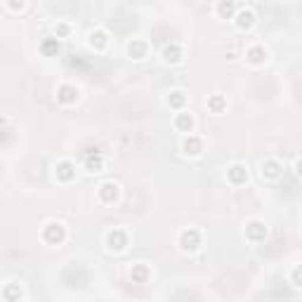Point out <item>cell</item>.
<instances>
[{
    "label": "cell",
    "mask_w": 302,
    "mask_h": 302,
    "mask_svg": "<svg viewBox=\"0 0 302 302\" xmlns=\"http://www.w3.org/2000/svg\"><path fill=\"white\" fill-rule=\"evenodd\" d=\"M41 50L45 55H57V52H59V41H57V38H48V41H43Z\"/></svg>",
    "instance_id": "cell-19"
},
{
    "label": "cell",
    "mask_w": 302,
    "mask_h": 302,
    "mask_svg": "<svg viewBox=\"0 0 302 302\" xmlns=\"http://www.w3.org/2000/svg\"><path fill=\"white\" fill-rule=\"evenodd\" d=\"M201 232L199 229H184V232L179 234V246L184 248V250H196V248H201Z\"/></svg>",
    "instance_id": "cell-1"
},
{
    "label": "cell",
    "mask_w": 302,
    "mask_h": 302,
    "mask_svg": "<svg viewBox=\"0 0 302 302\" xmlns=\"http://www.w3.org/2000/svg\"><path fill=\"white\" fill-rule=\"evenodd\" d=\"M281 175V163L279 161H274V158H269V161H265L262 163V177H269V179H274Z\"/></svg>",
    "instance_id": "cell-11"
},
{
    "label": "cell",
    "mask_w": 302,
    "mask_h": 302,
    "mask_svg": "<svg viewBox=\"0 0 302 302\" xmlns=\"http://www.w3.org/2000/svg\"><path fill=\"white\" fill-rule=\"evenodd\" d=\"M97 196H99L102 203H114V201L118 199V184L116 182H104V184L99 186Z\"/></svg>",
    "instance_id": "cell-8"
},
{
    "label": "cell",
    "mask_w": 302,
    "mask_h": 302,
    "mask_svg": "<svg viewBox=\"0 0 302 302\" xmlns=\"http://www.w3.org/2000/svg\"><path fill=\"white\" fill-rule=\"evenodd\" d=\"M10 7H12V10H24V3H19V5H17V3H10Z\"/></svg>",
    "instance_id": "cell-25"
},
{
    "label": "cell",
    "mask_w": 302,
    "mask_h": 302,
    "mask_svg": "<svg viewBox=\"0 0 302 302\" xmlns=\"http://www.w3.org/2000/svg\"><path fill=\"white\" fill-rule=\"evenodd\" d=\"M106 243H109L111 250L121 253V250L128 248V234H125L123 229H114V232H109V236H106Z\"/></svg>",
    "instance_id": "cell-4"
},
{
    "label": "cell",
    "mask_w": 302,
    "mask_h": 302,
    "mask_svg": "<svg viewBox=\"0 0 302 302\" xmlns=\"http://www.w3.org/2000/svg\"><path fill=\"white\" fill-rule=\"evenodd\" d=\"M226 179L232 182V184H243L248 179V168L243 163H234L226 168Z\"/></svg>",
    "instance_id": "cell-5"
},
{
    "label": "cell",
    "mask_w": 302,
    "mask_h": 302,
    "mask_svg": "<svg viewBox=\"0 0 302 302\" xmlns=\"http://www.w3.org/2000/svg\"><path fill=\"white\" fill-rule=\"evenodd\" d=\"M293 286H300V267L293 269Z\"/></svg>",
    "instance_id": "cell-23"
},
{
    "label": "cell",
    "mask_w": 302,
    "mask_h": 302,
    "mask_svg": "<svg viewBox=\"0 0 302 302\" xmlns=\"http://www.w3.org/2000/svg\"><path fill=\"white\" fill-rule=\"evenodd\" d=\"M73 175H76V165L71 163V161H62V163H57V177H59V179L69 182Z\"/></svg>",
    "instance_id": "cell-14"
},
{
    "label": "cell",
    "mask_w": 302,
    "mask_h": 302,
    "mask_svg": "<svg viewBox=\"0 0 302 302\" xmlns=\"http://www.w3.org/2000/svg\"><path fill=\"white\" fill-rule=\"evenodd\" d=\"M175 125H177V130L189 132V135H192L194 116H192V114H186V111H182V114H177V118H175Z\"/></svg>",
    "instance_id": "cell-13"
},
{
    "label": "cell",
    "mask_w": 302,
    "mask_h": 302,
    "mask_svg": "<svg viewBox=\"0 0 302 302\" xmlns=\"http://www.w3.org/2000/svg\"><path fill=\"white\" fill-rule=\"evenodd\" d=\"M43 239L48 241V243H62V241L66 239V229H64V224H59V222H50V224L43 229Z\"/></svg>",
    "instance_id": "cell-2"
},
{
    "label": "cell",
    "mask_w": 302,
    "mask_h": 302,
    "mask_svg": "<svg viewBox=\"0 0 302 302\" xmlns=\"http://www.w3.org/2000/svg\"><path fill=\"white\" fill-rule=\"evenodd\" d=\"M208 106H210L215 114H222V111H224V106H226V102H224V97H222V95H215V97H210V99H208Z\"/></svg>",
    "instance_id": "cell-20"
},
{
    "label": "cell",
    "mask_w": 302,
    "mask_h": 302,
    "mask_svg": "<svg viewBox=\"0 0 302 302\" xmlns=\"http://www.w3.org/2000/svg\"><path fill=\"white\" fill-rule=\"evenodd\" d=\"M236 10H239V7L234 5V3H220V5H217V12H220L222 17H226V19H232Z\"/></svg>",
    "instance_id": "cell-21"
},
{
    "label": "cell",
    "mask_w": 302,
    "mask_h": 302,
    "mask_svg": "<svg viewBox=\"0 0 302 302\" xmlns=\"http://www.w3.org/2000/svg\"><path fill=\"white\" fill-rule=\"evenodd\" d=\"M253 24H255V12L250 7H241L236 12V26L241 31H248V28H253Z\"/></svg>",
    "instance_id": "cell-7"
},
{
    "label": "cell",
    "mask_w": 302,
    "mask_h": 302,
    "mask_svg": "<svg viewBox=\"0 0 302 302\" xmlns=\"http://www.w3.org/2000/svg\"><path fill=\"white\" fill-rule=\"evenodd\" d=\"M132 279H137L139 283H144V281H146V267H137V269H132Z\"/></svg>",
    "instance_id": "cell-22"
},
{
    "label": "cell",
    "mask_w": 302,
    "mask_h": 302,
    "mask_svg": "<svg viewBox=\"0 0 302 302\" xmlns=\"http://www.w3.org/2000/svg\"><path fill=\"white\" fill-rule=\"evenodd\" d=\"M128 52H130L135 59H144V55H146V45H144V41H132L130 45H128Z\"/></svg>",
    "instance_id": "cell-15"
},
{
    "label": "cell",
    "mask_w": 302,
    "mask_h": 302,
    "mask_svg": "<svg viewBox=\"0 0 302 302\" xmlns=\"http://www.w3.org/2000/svg\"><path fill=\"white\" fill-rule=\"evenodd\" d=\"M246 57H248V62L257 66V64H265V62H267V50L262 48V45H253V48L248 50Z\"/></svg>",
    "instance_id": "cell-12"
},
{
    "label": "cell",
    "mask_w": 302,
    "mask_h": 302,
    "mask_svg": "<svg viewBox=\"0 0 302 302\" xmlns=\"http://www.w3.org/2000/svg\"><path fill=\"white\" fill-rule=\"evenodd\" d=\"M182 45H177V43H172V45H165L163 48V59L168 64H179L182 62Z\"/></svg>",
    "instance_id": "cell-10"
},
{
    "label": "cell",
    "mask_w": 302,
    "mask_h": 302,
    "mask_svg": "<svg viewBox=\"0 0 302 302\" xmlns=\"http://www.w3.org/2000/svg\"><path fill=\"white\" fill-rule=\"evenodd\" d=\"M184 102H186V97H184V92H179V90H172L170 95H168V104H170L172 109H182Z\"/></svg>",
    "instance_id": "cell-17"
},
{
    "label": "cell",
    "mask_w": 302,
    "mask_h": 302,
    "mask_svg": "<svg viewBox=\"0 0 302 302\" xmlns=\"http://www.w3.org/2000/svg\"><path fill=\"white\" fill-rule=\"evenodd\" d=\"M182 151L186 156H201L203 154V139L196 137V135H186L182 139Z\"/></svg>",
    "instance_id": "cell-3"
},
{
    "label": "cell",
    "mask_w": 302,
    "mask_h": 302,
    "mask_svg": "<svg viewBox=\"0 0 302 302\" xmlns=\"http://www.w3.org/2000/svg\"><path fill=\"white\" fill-rule=\"evenodd\" d=\"M90 45L97 50H102L104 45H106V31H102V28L92 31V33H90Z\"/></svg>",
    "instance_id": "cell-16"
},
{
    "label": "cell",
    "mask_w": 302,
    "mask_h": 302,
    "mask_svg": "<svg viewBox=\"0 0 302 302\" xmlns=\"http://www.w3.org/2000/svg\"><path fill=\"white\" fill-rule=\"evenodd\" d=\"M76 99H78V90H76L73 85H69V83L59 85V90H57V102L69 106V104H73Z\"/></svg>",
    "instance_id": "cell-6"
},
{
    "label": "cell",
    "mask_w": 302,
    "mask_h": 302,
    "mask_svg": "<svg viewBox=\"0 0 302 302\" xmlns=\"http://www.w3.org/2000/svg\"><path fill=\"white\" fill-rule=\"evenodd\" d=\"M246 236L250 241H262L265 236H267V224L260 220H253V222H248L246 226Z\"/></svg>",
    "instance_id": "cell-9"
},
{
    "label": "cell",
    "mask_w": 302,
    "mask_h": 302,
    "mask_svg": "<svg viewBox=\"0 0 302 302\" xmlns=\"http://www.w3.org/2000/svg\"><path fill=\"white\" fill-rule=\"evenodd\" d=\"M85 168H88V172H102V168H104V158L99 156V154L90 156L88 161H85Z\"/></svg>",
    "instance_id": "cell-18"
},
{
    "label": "cell",
    "mask_w": 302,
    "mask_h": 302,
    "mask_svg": "<svg viewBox=\"0 0 302 302\" xmlns=\"http://www.w3.org/2000/svg\"><path fill=\"white\" fill-rule=\"evenodd\" d=\"M59 33L66 35V33H69V26H66V24H62V26H59Z\"/></svg>",
    "instance_id": "cell-24"
}]
</instances>
